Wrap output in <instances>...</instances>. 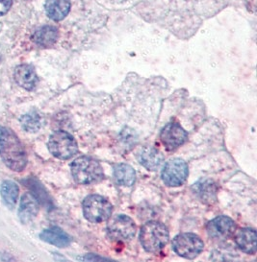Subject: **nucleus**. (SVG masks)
I'll list each match as a JSON object with an SVG mask.
<instances>
[{
    "label": "nucleus",
    "instance_id": "nucleus-1",
    "mask_svg": "<svg viewBox=\"0 0 257 262\" xmlns=\"http://www.w3.org/2000/svg\"><path fill=\"white\" fill-rule=\"evenodd\" d=\"M0 157L9 168L21 172L26 167L27 155L16 134L7 127L0 126Z\"/></svg>",
    "mask_w": 257,
    "mask_h": 262
},
{
    "label": "nucleus",
    "instance_id": "nucleus-2",
    "mask_svg": "<svg viewBox=\"0 0 257 262\" xmlns=\"http://www.w3.org/2000/svg\"><path fill=\"white\" fill-rule=\"evenodd\" d=\"M74 181L80 185H91L101 182L104 173L100 162L90 157H80L70 165Z\"/></svg>",
    "mask_w": 257,
    "mask_h": 262
},
{
    "label": "nucleus",
    "instance_id": "nucleus-3",
    "mask_svg": "<svg viewBox=\"0 0 257 262\" xmlns=\"http://www.w3.org/2000/svg\"><path fill=\"white\" fill-rule=\"evenodd\" d=\"M170 239L168 228L157 221H149L141 230L142 246L148 253H157L166 246Z\"/></svg>",
    "mask_w": 257,
    "mask_h": 262
},
{
    "label": "nucleus",
    "instance_id": "nucleus-4",
    "mask_svg": "<svg viewBox=\"0 0 257 262\" xmlns=\"http://www.w3.org/2000/svg\"><path fill=\"white\" fill-rule=\"evenodd\" d=\"M48 150L59 160H69L78 152V145L74 138L67 132L56 131L50 136Z\"/></svg>",
    "mask_w": 257,
    "mask_h": 262
},
{
    "label": "nucleus",
    "instance_id": "nucleus-5",
    "mask_svg": "<svg viewBox=\"0 0 257 262\" xmlns=\"http://www.w3.org/2000/svg\"><path fill=\"white\" fill-rule=\"evenodd\" d=\"M113 207L108 201L100 195H90L83 202V213L86 219L93 223H102L108 220Z\"/></svg>",
    "mask_w": 257,
    "mask_h": 262
},
{
    "label": "nucleus",
    "instance_id": "nucleus-6",
    "mask_svg": "<svg viewBox=\"0 0 257 262\" xmlns=\"http://www.w3.org/2000/svg\"><path fill=\"white\" fill-rule=\"evenodd\" d=\"M171 247L180 256L187 259H194L203 252L204 243L196 234L181 233L173 238Z\"/></svg>",
    "mask_w": 257,
    "mask_h": 262
},
{
    "label": "nucleus",
    "instance_id": "nucleus-7",
    "mask_svg": "<svg viewBox=\"0 0 257 262\" xmlns=\"http://www.w3.org/2000/svg\"><path fill=\"white\" fill-rule=\"evenodd\" d=\"M107 233L114 241H128L135 236L136 225L128 216H114L107 225Z\"/></svg>",
    "mask_w": 257,
    "mask_h": 262
},
{
    "label": "nucleus",
    "instance_id": "nucleus-8",
    "mask_svg": "<svg viewBox=\"0 0 257 262\" xmlns=\"http://www.w3.org/2000/svg\"><path fill=\"white\" fill-rule=\"evenodd\" d=\"M188 174L187 163L181 159H172L164 166L162 180L165 185L175 187L185 183Z\"/></svg>",
    "mask_w": 257,
    "mask_h": 262
},
{
    "label": "nucleus",
    "instance_id": "nucleus-9",
    "mask_svg": "<svg viewBox=\"0 0 257 262\" xmlns=\"http://www.w3.org/2000/svg\"><path fill=\"white\" fill-rule=\"evenodd\" d=\"M187 139V132L180 126V124L175 122L167 124L160 134L161 142L169 151L183 145Z\"/></svg>",
    "mask_w": 257,
    "mask_h": 262
},
{
    "label": "nucleus",
    "instance_id": "nucleus-10",
    "mask_svg": "<svg viewBox=\"0 0 257 262\" xmlns=\"http://www.w3.org/2000/svg\"><path fill=\"white\" fill-rule=\"evenodd\" d=\"M236 230V224L227 216H218L207 225L209 237L218 241H224L231 237Z\"/></svg>",
    "mask_w": 257,
    "mask_h": 262
},
{
    "label": "nucleus",
    "instance_id": "nucleus-11",
    "mask_svg": "<svg viewBox=\"0 0 257 262\" xmlns=\"http://www.w3.org/2000/svg\"><path fill=\"white\" fill-rule=\"evenodd\" d=\"M39 212V202L31 193H25L18 208V217L22 223L28 224L35 219Z\"/></svg>",
    "mask_w": 257,
    "mask_h": 262
},
{
    "label": "nucleus",
    "instance_id": "nucleus-12",
    "mask_svg": "<svg viewBox=\"0 0 257 262\" xmlns=\"http://www.w3.org/2000/svg\"><path fill=\"white\" fill-rule=\"evenodd\" d=\"M235 242L242 252L249 254L256 253L257 235L255 230L250 228L239 230L235 234Z\"/></svg>",
    "mask_w": 257,
    "mask_h": 262
},
{
    "label": "nucleus",
    "instance_id": "nucleus-13",
    "mask_svg": "<svg viewBox=\"0 0 257 262\" xmlns=\"http://www.w3.org/2000/svg\"><path fill=\"white\" fill-rule=\"evenodd\" d=\"M15 80L17 85L27 91H32L38 84V76L30 64H21L15 70Z\"/></svg>",
    "mask_w": 257,
    "mask_h": 262
},
{
    "label": "nucleus",
    "instance_id": "nucleus-14",
    "mask_svg": "<svg viewBox=\"0 0 257 262\" xmlns=\"http://www.w3.org/2000/svg\"><path fill=\"white\" fill-rule=\"evenodd\" d=\"M139 162L141 164L150 171H155L163 162V155L154 147H144L139 153Z\"/></svg>",
    "mask_w": 257,
    "mask_h": 262
},
{
    "label": "nucleus",
    "instance_id": "nucleus-15",
    "mask_svg": "<svg viewBox=\"0 0 257 262\" xmlns=\"http://www.w3.org/2000/svg\"><path fill=\"white\" fill-rule=\"evenodd\" d=\"M39 238L47 243L59 248L69 246L71 242L70 235L63 231L62 229L57 227H52L42 231V233L39 234Z\"/></svg>",
    "mask_w": 257,
    "mask_h": 262
},
{
    "label": "nucleus",
    "instance_id": "nucleus-16",
    "mask_svg": "<svg viewBox=\"0 0 257 262\" xmlns=\"http://www.w3.org/2000/svg\"><path fill=\"white\" fill-rule=\"evenodd\" d=\"M193 191L203 203L212 204L213 202L216 201L217 186L211 180H207V179L200 180L193 186Z\"/></svg>",
    "mask_w": 257,
    "mask_h": 262
},
{
    "label": "nucleus",
    "instance_id": "nucleus-17",
    "mask_svg": "<svg viewBox=\"0 0 257 262\" xmlns=\"http://www.w3.org/2000/svg\"><path fill=\"white\" fill-rule=\"evenodd\" d=\"M70 0H47L46 12L49 18L55 21L64 19L70 13Z\"/></svg>",
    "mask_w": 257,
    "mask_h": 262
},
{
    "label": "nucleus",
    "instance_id": "nucleus-18",
    "mask_svg": "<svg viewBox=\"0 0 257 262\" xmlns=\"http://www.w3.org/2000/svg\"><path fill=\"white\" fill-rule=\"evenodd\" d=\"M114 178L118 185L132 186L136 180V172L129 164L120 163L114 168Z\"/></svg>",
    "mask_w": 257,
    "mask_h": 262
},
{
    "label": "nucleus",
    "instance_id": "nucleus-19",
    "mask_svg": "<svg viewBox=\"0 0 257 262\" xmlns=\"http://www.w3.org/2000/svg\"><path fill=\"white\" fill-rule=\"evenodd\" d=\"M58 39V30L53 26H44L34 34V41L43 47L53 46Z\"/></svg>",
    "mask_w": 257,
    "mask_h": 262
},
{
    "label": "nucleus",
    "instance_id": "nucleus-20",
    "mask_svg": "<svg viewBox=\"0 0 257 262\" xmlns=\"http://www.w3.org/2000/svg\"><path fill=\"white\" fill-rule=\"evenodd\" d=\"M2 200L9 208H13L16 205L19 194V187L13 181H4L0 187Z\"/></svg>",
    "mask_w": 257,
    "mask_h": 262
},
{
    "label": "nucleus",
    "instance_id": "nucleus-21",
    "mask_svg": "<svg viewBox=\"0 0 257 262\" xmlns=\"http://www.w3.org/2000/svg\"><path fill=\"white\" fill-rule=\"evenodd\" d=\"M21 125L24 131L28 133H36L39 131L43 126V118L38 113L32 112L22 116Z\"/></svg>",
    "mask_w": 257,
    "mask_h": 262
},
{
    "label": "nucleus",
    "instance_id": "nucleus-22",
    "mask_svg": "<svg viewBox=\"0 0 257 262\" xmlns=\"http://www.w3.org/2000/svg\"><path fill=\"white\" fill-rule=\"evenodd\" d=\"M12 6V0H0V16L5 15Z\"/></svg>",
    "mask_w": 257,
    "mask_h": 262
}]
</instances>
